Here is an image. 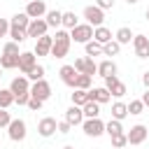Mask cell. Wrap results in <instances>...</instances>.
<instances>
[{
	"label": "cell",
	"mask_w": 149,
	"mask_h": 149,
	"mask_svg": "<svg viewBox=\"0 0 149 149\" xmlns=\"http://www.w3.org/2000/svg\"><path fill=\"white\" fill-rule=\"evenodd\" d=\"M35 65H37V56H35L33 51H21V54H19V70L23 72V77H26Z\"/></svg>",
	"instance_id": "8fae6325"
},
{
	"label": "cell",
	"mask_w": 149,
	"mask_h": 149,
	"mask_svg": "<svg viewBox=\"0 0 149 149\" xmlns=\"http://www.w3.org/2000/svg\"><path fill=\"white\" fill-rule=\"evenodd\" d=\"M70 40L72 42H79V44H86V42L93 40V28L88 23H79V26H74L70 30Z\"/></svg>",
	"instance_id": "7a4b0ae2"
},
{
	"label": "cell",
	"mask_w": 149,
	"mask_h": 149,
	"mask_svg": "<svg viewBox=\"0 0 149 149\" xmlns=\"http://www.w3.org/2000/svg\"><path fill=\"white\" fill-rule=\"evenodd\" d=\"M9 121H12V116H9V112L0 107V128H7V126H9Z\"/></svg>",
	"instance_id": "f35d334b"
},
{
	"label": "cell",
	"mask_w": 149,
	"mask_h": 149,
	"mask_svg": "<svg viewBox=\"0 0 149 149\" xmlns=\"http://www.w3.org/2000/svg\"><path fill=\"white\" fill-rule=\"evenodd\" d=\"M105 133H107L109 137H114V135H121V133H123V126H121V121H116V119H109V121L105 123Z\"/></svg>",
	"instance_id": "83f0119b"
},
{
	"label": "cell",
	"mask_w": 149,
	"mask_h": 149,
	"mask_svg": "<svg viewBox=\"0 0 149 149\" xmlns=\"http://www.w3.org/2000/svg\"><path fill=\"white\" fill-rule=\"evenodd\" d=\"M61 26H63L65 30H72L74 26H79V21H77V14H74V12H63V19H61Z\"/></svg>",
	"instance_id": "4316f807"
},
{
	"label": "cell",
	"mask_w": 149,
	"mask_h": 149,
	"mask_svg": "<svg viewBox=\"0 0 149 149\" xmlns=\"http://www.w3.org/2000/svg\"><path fill=\"white\" fill-rule=\"evenodd\" d=\"M65 121H68L70 126H81V121H84V112H81V107L70 105V107L65 109Z\"/></svg>",
	"instance_id": "ac0fdd59"
},
{
	"label": "cell",
	"mask_w": 149,
	"mask_h": 149,
	"mask_svg": "<svg viewBox=\"0 0 149 149\" xmlns=\"http://www.w3.org/2000/svg\"><path fill=\"white\" fill-rule=\"evenodd\" d=\"M51 44H54V37H51V35H42V37L35 40L33 54H35V56H49V54H51Z\"/></svg>",
	"instance_id": "4fadbf2b"
},
{
	"label": "cell",
	"mask_w": 149,
	"mask_h": 149,
	"mask_svg": "<svg viewBox=\"0 0 149 149\" xmlns=\"http://www.w3.org/2000/svg\"><path fill=\"white\" fill-rule=\"evenodd\" d=\"M9 105H14V93L9 88H0V107L7 109Z\"/></svg>",
	"instance_id": "d6a6232c"
},
{
	"label": "cell",
	"mask_w": 149,
	"mask_h": 149,
	"mask_svg": "<svg viewBox=\"0 0 149 149\" xmlns=\"http://www.w3.org/2000/svg\"><path fill=\"white\" fill-rule=\"evenodd\" d=\"M144 16H147V21H149V7H147V12H144Z\"/></svg>",
	"instance_id": "c3c4849f"
},
{
	"label": "cell",
	"mask_w": 149,
	"mask_h": 149,
	"mask_svg": "<svg viewBox=\"0 0 149 149\" xmlns=\"http://www.w3.org/2000/svg\"><path fill=\"white\" fill-rule=\"evenodd\" d=\"M47 30H49V26H47L44 19H30V23H28V28H26V35L37 40V37L47 35Z\"/></svg>",
	"instance_id": "9c48e42d"
},
{
	"label": "cell",
	"mask_w": 149,
	"mask_h": 149,
	"mask_svg": "<svg viewBox=\"0 0 149 149\" xmlns=\"http://www.w3.org/2000/svg\"><path fill=\"white\" fill-rule=\"evenodd\" d=\"M126 144H128L126 133H121V135H114V137H112V147H114V149H121V147H126Z\"/></svg>",
	"instance_id": "74e56055"
},
{
	"label": "cell",
	"mask_w": 149,
	"mask_h": 149,
	"mask_svg": "<svg viewBox=\"0 0 149 149\" xmlns=\"http://www.w3.org/2000/svg\"><path fill=\"white\" fill-rule=\"evenodd\" d=\"M0 149H2V147H0Z\"/></svg>",
	"instance_id": "db71d44e"
},
{
	"label": "cell",
	"mask_w": 149,
	"mask_h": 149,
	"mask_svg": "<svg viewBox=\"0 0 149 149\" xmlns=\"http://www.w3.org/2000/svg\"><path fill=\"white\" fill-rule=\"evenodd\" d=\"M142 84H144V88H149V70L142 74Z\"/></svg>",
	"instance_id": "bcb514c9"
},
{
	"label": "cell",
	"mask_w": 149,
	"mask_h": 149,
	"mask_svg": "<svg viewBox=\"0 0 149 149\" xmlns=\"http://www.w3.org/2000/svg\"><path fill=\"white\" fill-rule=\"evenodd\" d=\"M0 68H2V70H14V68H19V56H7V54H2V56H0Z\"/></svg>",
	"instance_id": "f1b7e54d"
},
{
	"label": "cell",
	"mask_w": 149,
	"mask_h": 149,
	"mask_svg": "<svg viewBox=\"0 0 149 149\" xmlns=\"http://www.w3.org/2000/svg\"><path fill=\"white\" fill-rule=\"evenodd\" d=\"M26 121L23 119H12L9 121V126H7V135H9V140L12 142H21V140H26Z\"/></svg>",
	"instance_id": "3957f363"
},
{
	"label": "cell",
	"mask_w": 149,
	"mask_h": 149,
	"mask_svg": "<svg viewBox=\"0 0 149 149\" xmlns=\"http://www.w3.org/2000/svg\"><path fill=\"white\" fill-rule=\"evenodd\" d=\"M95 7H100L102 12L105 9H112L114 7V0H95Z\"/></svg>",
	"instance_id": "b9f144b4"
},
{
	"label": "cell",
	"mask_w": 149,
	"mask_h": 149,
	"mask_svg": "<svg viewBox=\"0 0 149 149\" xmlns=\"http://www.w3.org/2000/svg\"><path fill=\"white\" fill-rule=\"evenodd\" d=\"M7 35H9V21L0 19V37H7Z\"/></svg>",
	"instance_id": "7bdbcfd3"
},
{
	"label": "cell",
	"mask_w": 149,
	"mask_h": 149,
	"mask_svg": "<svg viewBox=\"0 0 149 149\" xmlns=\"http://www.w3.org/2000/svg\"><path fill=\"white\" fill-rule=\"evenodd\" d=\"M0 77H2V68H0Z\"/></svg>",
	"instance_id": "f907efd6"
},
{
	"label": "cell",
	"mask_w": 149,
	"mask_h": 149,
	"mask_svg": "<svg viewBox=\"0 0 149 149\" xmlns=\"http://www.w3.org/2000/svg\"><path fill=\"white\" fill-rule=\"evenodd\" d=\"M28 23H30V16H28L26 12H19V14H14V16H12V21H9V26H14V28H21V30H26V28H28Z\"/></svg>",
	"instance_id": "603a6c76"
},
{
	"label": "cell",
	"mask_w": 149,
	"mask_h": 149,
	"mask_svg": "<svg viewBox=\"0 0 149 149\" xmlns=\"http://www.w3.org/2000/svg\"><path fill=\"white\" fill-rule=\"evenodd\" d=\"M95 74H100L102 79H105V77L116 74V63H114V61H109V58H105L102 63H98V72H95Z\"/></svg>",
	"instance_id": "44dd1931"
},
{
	"label": "cell",
	"mask_w": 149,
	"mask_h": 149,
	"mask_svg": "<svg viewBox=\"0 0 149 149\" xmlns=\"http://www.w3.org/2000/svg\"><path fill=\"white\" fill-rule=\"evenodd\" d=\"M133 49L137 58H149V37L147 35H133Z\"/></svg>",
	"instance_id": "7c38bea8"
},
{
	"label": "cell",
	"mask_w": 149,
	"mask_h": 149,
	"mask_svg": "<svg viewBox=\"0 0 149 149\" xmlns=\"http://www.w3.org/2000/svg\"><path fill=\"white\" fill-rule=\"evenodd\" d=\"M81 112H84V119H98V116H100V105L88 100V102L81 107Z\"/></svg>",
	"instance_id": "484cf974"
},
{
	"label": "cell",
	"mask_w": 149,
	"mask_h": 149,
	"mask_svg": "<svg viewBox=\"0 0 149 149\" xmlns=\"http://www.w3.org/2000/svg\"><path fill=\"white\" fill-rule=\"evenodd\" d=\"M81 130L88 135V137H100L105 133V123L100 119H84L81 121Z\"/></svg>",
	"instance_id": "ba28073f"
},
{
	"label": "cell",
	"mask_w": 149,
	"mask_h": 149,
	"mask_svg": "<svg viewBox=\"0 0 149 149\" xmlns=\"http://www.w3.org/2000/svg\"><path fill=\"white\" fill-rule=\"evenodd\" d=\"M56 128H58V121H56L54 116H44V119H40V123H37V133H40L42 137H51V135L56 133Z\"/></svg>",
	"instance_id": "5bb4252c"
},
{
	"label": "cell",
	"mask_w": 149,
	"mask_h": 149,
	"mask_svg": "<svg viewBox=\"0 0 149 149\" xmlns=\"http://www.w3.org/2000/svg\"><path fill=\"white\" fill-rule=\"evenodd\" d=\"M91 81H93V77H88V74H77V79H74V88L88 91V88H91Z\"/></svg>",
	"instance_id": "836d02e7"
},
{
	"label": "cell",
	"mask_w": 149,
	"mask_h": 149,
	"mask_svg": "<svg viewBox=\"0 0 149 149\" xmlns=\"http://www.w3.org/2000/svg\"><path fill=\"white\" fill-rule=\"evenodd\" d=\"M147 133H149V128H147Z\"/></svg>",
	"instance_id": "816d5d0a"
},
{
	"label": "cell",
	"mask_w": 149,
	"mask_h": 149,
	"mask_svg": "<svg viewBox=\"0 0 149 149\" xmlns=\"http://www.w3.org/2000/svg\"><path fill=\"white\" fill-rule=\"evenodd\" d=\"M109 40H114V35H112L109 28H105V26L93 28V42H98V44H107Z\"/></svg>",
	"instance_id": "ffe728a7"
},
{
	"label": "cell",
	"mask_w": 149,
	"mask_h": 149,
	"mask_svg": "<svg viewBox=\"0 0 149 149\" xmlns=\"http://www.w3.org/2000/svg\"><path fill=\"white\" fill-rule=\"evenodd\" d=\"M84 19H86V23L91 28H98L105 21V12L100 7H95V5H88V7H84Z\"/></svg>",
	"instance_id": "277c9868"
},
{
	"label": "cell",
	"mask_w": 149,
	"mask_h": 149,
	"mask_svg": "<svg viewBox=\"0 0 149 149\" xmlns=\"http://www.w3.org/2000/svg\"><path fill=\"white\" fill-rule=\"evenodd\" d=\"M30 98H37V100H49L51 98V86L47 79H40V81H33L30 84Z\"/></svg>",
	"instance_id": "5b68a950"
},
{
	"label": "cell",
	"mask_w": 149,
	"mask_h": 149,
	"mask_svg": "<svg viewBox=\"0 0 149 149\" xmlns=\"http://www.w3.org/2000/svg\"><path fill=\"white\" fill-rule=\"evenodd\" d=\"M126 2H128V5H137L140 0H126Z\"/></svg>",
	"instance_id": "7dc6e473"
},
{
	"label": "cell",
	"mask_w": 149,
	"mask_h": 149,
	"mask_svg": "<svg viewBox=\"0 0 149 149\" xmlns=\"http://www.w3.org/2000/svg\"><path fill=\"white\" fill-rule=\"evenodd\" d=\"M121 51V44L116 40H109L107 44H102V56H116Z\"/></svg>",
	"instance_id": "1f68e13d"
},
{
	"label": "cell",
	"mask_w": 149,
	"mask_h": 149,
	"mask_svg": "<svg viewBox=\"0 0 149 149\" xmlns=\"http://www.w3.org/2000/svg\"><path fill=\"white\" fill-rule=\"evenodd\" d=\"M2 54H7V56H19L21 51H19V44L16 42H5V47H2Z\"/></svg>",
	"instance_id": "8d00e7d4"
},
{
	"label": "cell",
	"mask_w": 149,
	"mask_h": 149,
	"mask_svg": "<svg viewBox=\"0 0 149 149\" xmlns=\"http://www.w3.org/2000/svg\"><path fill=\"white\" fill-rule=\"evenodd\" d=\"M79 74H88V77H93L95 72H98V63H93V58H88V56H81V58H74V65H72Z\"/></svg>",
	"instance_id": "8992f818"
},
{
	"label": "cell",
	"mask_w": 149,
	"mask_h": 149,
	"mask_svg": "<svg viewBox=\"0 0 149 149\" xmlns=\"http://www.w3.org/2000/svg\"><path fill=\"white\" fill-rule=\"evenodd\" d=\"M126 107H128V114H135V116L144 112V105H142V100H130Z\"/></svg>",
	"instance_id": "d590c367"
},
{
	"label": "cell",
	"mask_w": 149,
	"mask_h": 149,
	"mask_svg": "<svg viewBox=\"0 0 149 149\" xmlns=\"http://www.w3.org/2000/svg\"><path fill=\"white\" fill-rule=\"evenodd\" d=\"M88 100L98 102V105H105V102L112 100V95H109V91L105 86H98V88H88Z\"/></svg>",
	"instance_id": "e0dca14e"
},
{
	"label": "cell",
	"mask_w": 149,
	"mask_h": 149,
	"mask_svg": "<svg viewBox=\"0 0 149 149\" xmlns=\"http://www.w3.org/2000/svg\"><path fill=\"white\" fill-rule=\"evenodd\" d=\"M105 88H107L109 95H114V98H123V95H126V84H123L116 74L105 77Z\"/></svg>",
	"instance_id": "52a82bcc"
},
{
	"label": "cell",
	"mask_w": 149,
	"mask_h": 149,
	"mask_svg": "<svg viewBox=\"0 0 149 149\" xmlns=\"http://www.w3.org/2000/svg\"><path fill=\"white\" fill-rule=\"evenodd\" d=\"M114 40H116L119 44H130V42H133V30L126 28V26H121V28L114 33Z\"/></svg>",
	"instance_id": "cb8c5ba5"
},
{
	"label": "cell",
	"mask_w": 149,
	"mask_h": 149,
	"mask_svg": "<svg viewBox=\"0 0 149 149\" xmlns=\"http://www.w3.org/2000/svg\"><path fill=\"white\" fill-rule=\"evenodd\" d=\"M147 137H149V133H147V126H142V123L133 126V128L126 133V140H128V144H142Z\"/></svg>",
	"instance_id": "30bf717a"
},
{
	"label": "cell",
	"mask_w": 149,
	"mask_h": 149,
	"mask_svg": "<svg viewBox=\"0 0 149 149\" xmlns=\"http://www.w3.org/2000/svg\"><path fill=\"white\" fill-rule=\"evenodd\" d=\"M26 14H28L30 19H42V16L47 14V2H44V0H30V2L26 5Z\"/></svg>",
	"instance_id": "9a60e30c"
},
{
	"label": "cell",
	"mask_w": 149,
	"mask_h": 149,
	"mask_svg": "<svg viewBox=\"0 0 149 149\" xmlns=\"http://www.w3.org/2000/svg\"><path fill=\"white\" fill-rule=\"evenodd\" d=\"M63 149H74V147H70V144H68V147H63Z\"/></svg>",
	"instance_id": "681fc988"
},
{
	"label": "cell",
	"mask_w": 149,
	"mask_h": 149,
	"mask_svg": "<svg viewBox=\"0 0 149 149\" xmlns=\"http://www.w3.org/2000/svg\"><path fill=\"white\" fill-rule=\"evenodd\" d=\"M126 116H128V107H126V102L116 100V102L112 105V119H116V121H123Z\"/></svg>",
	"instance_id": "d4e9b609"
},
{
	"label": "cell",
	"mask_w": 149,
	"mask_h": 149,
	"mask_svg": "<svg viewBox=\"0 0 149 149\" xmlns=\"http://www.w3.org/2000/svg\"><path fill=\"white\" fill-rule=\"evenodd\" d=\"M9 91L14 93V95H21V93H30V81H28V77H14L12 79V84H9Z\"/></svg>",
	"instance_id": "2e32d148"
},
{
	"label": "cell",
	"mask_w": 149,
	"mask_h": 149,
	"mask_svg": "<svg viewBox=\"0 0 149 149\" xmlns=\"http://www.w3.org/2000/svg\"><path fill=\"white\" fill-rule=\"evenodd\" d=\"M70 44H72L70 33L63 30V28H58L56 35H54V44H51V54H49V56H54V58H65L68 51H70Z\"/></svg>",
	"instance_id": "6da1fadb"
},
{
	"label": "cell",
	"mask_w": 149,
	"mask_h": 149,
	"mask_svg": "<svg viewBox=\"0 0 149 149\" xmlns=\"http://www.w3.org/2000/svg\"><path fill=\"white\" fill-rule=\"evenodd\" d=\"M84 49H86V56L88 58H93V56H102V44H98V42H86L84 44Z\"/></svg>",
	"instance_id": "4dcf8cb0"
},
{
	"label": "cell",
	"mask_w": 149,
	"mask_h": 149,
	"mask_svg": "<svg viewBox=\"0 0 149 149\" xmlns=\"http://www.w3.org/2000/svg\"><path fill=\"white\" fill-rule=\"evenodd\" d=\"M86 102H88V91L74 88V93H72V105H77V107H84Z\"/></svg>",
	"instance_id": "f546056e"
},
{
	"label": "cell",
	"mask_w": 149,
	"mask_h": 149,
	"mask_svg": "<svg viewBox=\"0 0 149 149\" xmlns=\"http://www.w3.org/2000/svg\"><path fill=\"white\" fill-rule=\"evenodd\" d=\"M26 2H30V0H26Z\"/></svg>",
	"instance_id": "f5cc1de1"
},
{
	"label": "cell",
	"mask_w": 149,
	"mask_h": 149,
	"mask_svg": "<svg viewBox=\"0 0 149 149\" xmlns=\"http://www.w3.org/2000/svg\"><path fill=\"white\" fill-rule=\"evenodd\" d=\"M42 105H44V102H42V100H37V98H30V100H28V107H30L33 112H40V109H42Z\"/></svg>",
	"instance_id": "ab89813d"
},
{
	"label": "cell",
	"mask_w": 149,
	"mask_h": 149,
	"mask_svg": "<svg viewBox=\"0 0 149 149\" xmlns=\"http://www.w3.org/2000/svg\"><path fill=\"white\" fill-rule=\"evenodd\" d=\"M28 100H30V93H21V95H14V102H16V105H28Z\"/></svg>",
	"instance_id": "ee69618b"
},
{
	"label": "cell",
	"mask_w": 149,
	"mask_h": 149,
	"mask_svg": "<svg viewBox=\"0 0 149 149\" xmlns=\"http://www.w3.org/2000/svg\"><path fill=\"white\" fill-rule=\"evenodd\" d=\"M56 130H58L61 135H68V133L72 130V126H70L68 121H58V128H56Z\"/></svg>",
	"instance_id": "60d3db41"
},
{
	"label": "cell",
	"mask_w": 149,
	"mask_h": 149,
	"mask_svg": "<svg viewBox=\"0 0 149 149\" xmlns=\"http://www.w3.org/2000/svg\"><path fill=\"white\" fill-rule=\"evenodd\" d=\"M61 19H63V12H58V9H47V14H44V21H47V26L49 28H61Z\"/></svg>",
	"instance_id": "7402d4cb"
},
{
	"label": "cell",
	"mask_w": 149,
	"mask_h": 149,
	"mask_svg": "<svg viewBox=\"0 0 149 149\" xmlns=\"http://www.w3.org/2000/svg\"><path fill=\"white\" fill-rule=\"evenodd\" d=\"M140 100H142V105H144V107H149V88L142 93V98H140Z\"/></svg>",
	"instance_id": "f6af8a7d"
},
{
	"label": "cell",
	"mask_w": 149,
	"mask_h": 149,
	"mask_svg": "<svg viewBox=\"0 0 149 149\" xmlns=\"http://www.w3.org/2000/svg\"><path fill=\"white\" fill-rule=\"evenodd\" d=\"M58 74H61V81H63L65 86H72V88H74V79H77L79 72H77L72 65H63V68L58 70Z\"/></svg>",
	"instance_id": "d6986e66"
},
{
	"label": "cell",
	"mask_w": 149,
	"mask_h": 149,
	"mask_svg": "<svg viewBox=\"0 0 149 149\" xmlns=\"http://www.w3.org/2000/svg\"><path fill=\"white\" fill-rule=\"evenodd\" d=\"M26 77H28V81H40V79H44V68L42 65H35Z\"/></svg>",
	"instance_id": "e575fe53"
}]
</instances>
